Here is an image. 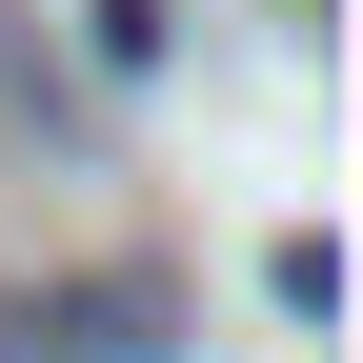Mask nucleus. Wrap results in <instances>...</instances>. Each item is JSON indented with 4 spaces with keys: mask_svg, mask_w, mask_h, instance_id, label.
Instances as JSON below:
<instances>
[{
    "mask_svg": "<svg viewBox=\"0 0 363 363\" xmlns=\"http://www.w3.org/2000/svg\"><path fill=\"white\" fill-rule=\"evenodd\" d=\"M162 303L142 283H61V303H0V363H142Z\"/></svg>",
    "mask_w": 363,
    "mask_h": 363,
    "instance_id": "1",
    "label": "nucleus"
}]
</instances>
